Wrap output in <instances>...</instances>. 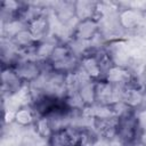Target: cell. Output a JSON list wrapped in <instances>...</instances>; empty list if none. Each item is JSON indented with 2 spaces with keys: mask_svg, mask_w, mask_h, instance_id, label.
<instances>
[{
  "mask_svg": "<svg viewBox=\"0 0 146 146\" xmlns=\"http://www.w3.org/2000/svg\"><path fill=\"white\" fill-rule=\"evenodd\" d=\"M47 63L52 73L65 75L73 73L80 65L73 49L67 44H55L47 55Z\"/></svg>",
  "mask_w": 146,
  "mask_h": 146,
  "instance_id": "6da1fadb",
  "label": "cell"
},
{
  "mask_svg": "<svg viewBox=\"0 0 146 146\" xmlns=\"http://www.w3.org/2000/svg\"><path fill=\"white\" fill-rule=\"evenodd\" d=\"M70 111L71 106L67 102L55 94H43L33 103V112L42 119L65 116L70 113Z\"/></svg>",
  "mask_w": 146,
  "mask_h": 146,
  "instance_id": "7a4b0ae2",
  "label": "cell"
},
{
  "mask_svg": "<svg viewBox=\"0 0 146 146\" xmlns=\"http://www.w3.org/2000/svg\"><path fill=\"white\" fill-rule=\"evenodd\" d=\"M140 136L139 120L132 111H127L117 116L115 137L124 146H133Z\"/></svg>",
  "mask_w": 146,
  "mask_h": 146,
  "instance_id": "3957f363",
  "label": "cell"
},
{
  "mask_svg": "<svg viewBox=\"0 0 146 146\" xmlns=\"http://www.w3.org/2000/svg\"><path fill=\"white\" fill-rule=\"evenodd\" d=\"M48 146H83V133L75 128H57L50 132Z\"/></svg>",
  "mask_w": 146,
  "mask_h": 146,
  "instance_id": "277c9868",
  "label": "cell"
},
{
  "mask_svg": "<svg viewBox=\"0 0 146 146\" xmlns=\"http://www.w3.org/2000/svg\"><path fill=\"white\" fill-rule=\"evenodd\" d=\"M13 70L16 72V74L19 76V79L23 82L34 81L41 74V68H40L39 64L35 63V62H31V60L18 62V63L15 64Z\"/></svg>",
  "mask_w": 146,
  "mask_h": 146,
  "instance_id": "5b68a950",
  "label": "cell"
},
{
  "mask_svg": "<svg viewBox=\"0 0 146 146\" xmlns=\"http://www.w3.org/2000/svg\"><path fill=\"white\" fill-rule=\"evenodd\" d=\"M98 31L97 22L94 18H87L79 21L78 25L75 26V38L80 40H89L95 36Z\"/></svg>",
  "mask_w": 146,
  "mask_h": 146,
  "instance_id": "8992f818",
  "label": "cell"
},
{
  "mask_svg": "<svg viewBox=\"0 0 146 146\" xmlns=\"http://www.w3.org/2000/svg\"><path fill=\"white\" fill-rule=\"evenodd\" d=\"M23 81L19 79V76L16 74V72L13 68H8V71L3 70L2 73V87L5 91L8 92H15L17 89H19Z\"/></svg>",
  "mask_w": 146,
  "mask_h": 146,
  "instance_id": "52a82bcc",
  "label": "cell"
}]
</instances>
